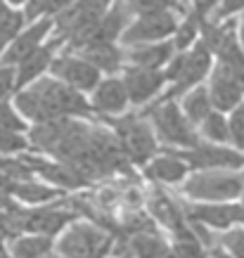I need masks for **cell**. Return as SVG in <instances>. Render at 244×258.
I'll return each mask as SVG.
<instances>
[{
  "label": "cell",
  "mask_w": 244,
  "mask_h": 258,
  "mask_svg": "<svg viewBox=\"0 0 244 258\" xmlns=\"http://www.w3.org/2000/svg\"><path fill=\"white\" fill-rule=\"evenodd\" d=\"M59 47H62V40L57 38V36H52V40H45V43L40 47H36L26 59H22V62L17 64L15 67V90L29 86L31 81L40 79V76L50 69V62L55 59Z\"/></svg>",
  "instance_id": "obj_19"
},
{
  "label": "cell",
  "mask_w": 244,
  "mask_h": 258,
  "mask_svg": "<svg viewBox=\"0 0 244 258\" xmlns=\"http://www.w3.org/2000/svg\"><path fill=\"white\" fill-rule=\"evenodd\" d=\"M22 159L31 166L33 173H38L40 180H45L47 185L62 189V192L64 189H69V192H74V189H86L93 185V182L88 178H83L76 168H71V166L62 164V161H55V159L47 161V159L29 157V154H22Z\"/></svg>",
  "instance_id": "obj_16"
},
{
  "label": "cell",
  "mask_w": 244,
  "mask_h": 258,
  "mask_svg": "<svg viewBox=\"0 0 244 258\" xmlns=\"http://www.w3.org/2000/svg\"><path fill=\"white\" fill-rule=\"evenodd\" d=\"M128 10L135 15H142V12H161V10H171V12H178V15H185L188 10L182 5V0H126Z\"/></svg>",
  "instance_id": "obj_29"
},
{
  "label": "cell",
  "mask_w": 244,
  "mask_h": 258,
  "mask_svg": "<svg viewBox=\"0 0 244 258\" xmlns=\"http://www.w3.org/2000/svg\"><path fill=\"white\" fill-rule=\"evenodd\" d=\"M213 57H216V67H211L209 71L206 90L213 109L228 114L244 100V50L239 40L232 38Z\"/></svg>",
  "instance_id": "obj_3"
},
{
  "label": "cell",
  "mask_w": 244,
  "mask_h": 258,
  "mask_svg": "<svg viewBox=\"0 0 244 258\" xmlns=\"http://www.w3.org/2000/svg\"><path fill=\"white\" fill-rule=\"evenodd\" d=\"M15 95V67L0 64V100H8Z\"/></svg>",
  "instance_id": "obj_34"
},
{
  "label": "cell",
  "mask_w": 244,
  "mask_h": 258,
  "mask_svg": "<svg viewBox=\"0 0 244 258\" xmlns=\"http://www.w3.org/2000/svg\"><path fill=\"white\" fill-rule=\"evenodd\" d=\"M145 209L152 216V220L157 223V227L168 230L171 239L168 242H192L197 239L192 223L188 220L185 211H182V202L171 192H166L164 185L152 182L145 185Z\"/></svg>",
  "instance_id": "obj_8"
},
{
  "label": "cell",
  "mask_w": 244,
  "mask_h": 258,
  "mask_svg": "<svg viewBox=\"0 0 244 258\" xmlns=\"http://www.w3.org/2000/svg\"><path fill=\"white\" fill-rule=\"evenodd\" d=\"M90 109L100 118L118 116L128 109V93L124 88L121 76H109V79H100V83L90 90Z\"/></svg>",
  "instance_id": "obj_17"
},
{
  "label": "cell",
  "mask_w": 244,
  "mask_h": 258,
  "mask_svg": "<svg viewBox=\"0 0 244 258\" xmlns=\"http://www.w3.org/2000/svg\"><path fill=\"white\" fill-rule=\"evenodd\" d=\"M244 12V0H218V5L213 8V12L206 19L211 22H223V19H232L235 15Z\"/></svg>",
  "instance_id": "obj_33"
},
{
  "label": "cell",
  "mask_w": 244,
  "mask_h": 258,
  "mask_svg": "<svg viewBox=\"0 0 244 258\" xmlns=\"http://www.w3.org/2000/svg\"><path fill=\"white\" fill-rule=\"evenodd\" d=\"M10 197L17 204L24 206H38V204H47L52 199L64 197L62 189L47 185L45 180H36V178H24V180H12L10 182Z\"/></svg>",
  "instance_id": "obj_22"
},
{
  "label": "cell",
  "mask_w": 244,
  "mask_h": 258,
  "mask_svg": "<svg viewBox=\"0 0 244 258\" xmlns=\"http://www.w3.org/2000/svg\"><path fill=\"white\" fill-rule=\"evenodd\" d=\"M29 152V140L24 133H12V131H0V157H17Z\"/></svg>",
  "instance_id": "obj_32"
},
{
  "label": "cell",
  "mask_w": 244,
  "mask_h": 258,
  "mask_svg": "<svg viewBox=\"0 0 244 258\" xmlns=\"http://www.w3.org/2000/svg\"><path fill=\"white\" fill-rule=\"evenodd\" d=\"M0 258H10V256H8V251H5V249H0Z\"/></svg>",
  "instance_id": "obj_40"
},
{
  "label": "cell",
  "mask_w": 244,
  "mask_h": 258,
  "mask_svg": "<svg viewBox=\"0 0 244 258\" xmlns=\"http://www.w3.org/2000/svg\"><path fill=\"white\" fill-rule=\"evenodd\" d=\"M211 59H213V55L209 52V47L197 38L195 45L190 47V50H185V62H182V69H180V74H178V79L173 81V86L168 88L166 93L159 95L157 100H152V102L178 100L182 93H188L190 88L199 86V83L209 76V71H211ZM145 107H147V104H145Z\"/></svg>",
  "instance_id": "obj_11"
},
{
  "label": "cell",
  "mask_w": 244,
  "mask_h": 258,
  "mask_svg": "<svg viewBox=\"0 0 244 258\" xmlns=\"http://www.w3.org/2000/svg\"><path fill=\"white\" fill-rule=\"evenodd\" d=\"M173 52L175 50L171 40L128 45L124 47V64H128V67H145V69H164V64L173 57Z\"/></svg>",
  "instance_id": "obj_21"
},
{
  "label": "cell",
  "mask_w": 244,
  "mask_h": 258,
  "mask_svg": "<svg viewBox=\"0 0 244 258\" xmlns=\"http://www.w3.org/2000/svg\"><path fill=\"white\" fill-rule=\"evenodd\" d=\"M116 237L88 218H76L55 237V258H107Z\"/></svg>",
  "instance_id": "obj_4"
},
{
  "label": "cell",
  "mask_w": 244,
  "mask_h": 258,
  "mask_svg": "<svg viewBox=\"0 0 244 258\" xmlns=\"http://www.w3.org/2000/svg\"><path fill=\"white\" fill-rule=\"evenodd\" d=\"M178 100H180L178 104H180L182 114L188 116V121L195 125V128H197V125L204 121L209 111H213L211 97H209V90H206L204 83H199V86H195V88H190L188 93H182Z\"/></svg>",
  "instance_id": "obj_24"
},
{
  "label": "cell",
  "mask_w": 244,
  "mask_h": 258,
  "mask_svg": "<svg viewBox=\"0 0 244 258\" xmlns=\"http://www.w3.org/2000/svg\"><path fill=\"white\" fill-rule=\"evenodd\" d=\"M55 237L47 235H31L24 232L5 242V251L10 258H52Z\"/></svg>",
  "instance_id": "obj_23"
},
{
  "label": "cell",
  "mask_w": 244,
  "mask_h": 258,
  "mask_svg": "<svg viewBox=\"0 0 244 258\" xmlns=\"http://www.w3.org/2000/svg\"><path fill=\"white\" fill-rule=\"evenodd\" d=\"M182 161L190 166V171H211V168H244V152L232 145H216V142L199 140L190 149H175Z\"/></svg>",
  "instance_id": "obj_10"
},
{
  "label": "cell",
  "mask_w": 244,
  "mask_h": 258,
  "mask_svg": "<svg viewBox=\"0 0 244 258\" xmlns=\"http://www.w3.org/2000/svg\"><path fill=\"white\" fill-rule=\"evenodd\" d=\"M24 26H26V19H24L22 8L10 5L8 0H0V52Z\"/></svg>",
  "instance_id": "obj_25"
},
{
  "label": "cell",
  "mask_w": 244,
  "mask_h": 258,
  "mask_svg": "<svg viewBox=\"0 0 244 258\" xmlns=\"http://www.w3.org/2000/svg\"><path fill=\"white\" fill-rule=\"evenodd\" d=\"M213 239L235 258H244V227L235 225L230 230H223V232H213Z\"/></svg>",
  "instance_id": "obj_30"
},
{
  "label": "cell",
  "mask_w": 244,
  "mask_h": 258,
  "mask_svg": "<svg viewBox=\"0 0 244 258\" xmlns=\"http://www.w3.org/2000/svg\"><path fill=\"white\" fill-rule=\"evenodd\" d=\"M142 168H145L147 180L168 185V187H178L190 173V166L182 161V157L175 149H159V154H154Z\"/></svg>",
  "instance_id": "obj_18"
},
{
  "label": "cell",
  "mask_w": 244,
  "mask_h": 258,
  "mask_svg": "<svg viewBox=\"0 0 244 258\" xmlns=\"http://www.w3.org/2000/svg\"><path fill=\"white\" fill-rule=\"evenodd\" d=\"M182 202V211L188 216L190 223H199V225L209 227L213 232H223L235 225L244 227V209L239 202H223V204H206V202Z\"/></svg>",
  "instance_id": "obj_12"
},
{
  "label": "cell",
  "mask_w": 244,
  "mask_h": 258,
  "mask_svg": "<svg viewBox=\"0 0 244 258\" xmlns=\"http://www.w3.org/2000/svg\"><path fill=\"white\" fill-rule=\"evenodd\" d=\"M202 258H235V256L228 253V251L223 249V246H218V244H211V246H206L204 249V256Z\"/></svg>",
  "instance_id": "obj_36"
},
{
  "label": "cell",
  "mask_w": 244,
  "mask_h": 258,
  "mask_svg": "<svg viewBox=\"0 0 244 258\" xmlns=\"http://www.w3.org/2000/svg\"><path fill=\"white\" fill-rule=\"evenodd\" d=\"M29 123L19 116L15 104L8 100H0V131H12V133H26Z\"/></svg>",
  "instance_id": "obj_31"
},
{
  "label": "cell",
  "mask_w": 244,
  "mask_h": 258,
  "mask_svg": "<svg viewBox=\"0 0 244 258\" xmlns=\"http://www.w3.org/2000/svg\"><path fill=\"white\" fill-rule=\"evenodd\" d=\"M52 17H40L31 26H24L15 38L8 43V47L0 52V64L5 67H17V64L26 59L36 47H40L47 40V36H52Z\"/></svg>",
  "instance_id": "obj_15"
},
{
  "label": "cell",
  "mask_w": 244,
  "mask_h": 258,
  "mask_svg": "<svg viewBox=\"0 0 244 258\" xmlns=\"http://www.w3.org/2000/svg\"><path fill=\"white\" fill-rule=\"evenodd\" d=\"M50 76L57 81H62L64 86L74 88V90H79V93H90L100 79H102V74L95 69L90 62H86L81 55L76 52H64V55L57 57L50 62Z\"/></svg>",
  "instance_id": "obj_13"
},
{
  "label": "cell",
  "mask_w": 244,
  "mask_h": 258,
  "mask_svg": "<svg viewBox=\"0 0 244 258\" xmlns=\"http://www.w3.org/2000/svg\"><path fill=\"white\" fill-rule=\"evenodd\" d=\"M142 114L147 116L159 145L164 149H190L202 140L199 131L182 114L178 100L152 102L142 109Z\"/></svg>",
  "instance_id": "obj_7"
},
{
  "label": "cell",
  "mask_w": 244,
  "mask_h": 258,
  "mask_svg": "<svg viewBox=\"0 0 244 258\" xmlns=\"http://www.w3.org/2000/svg\"><path fill=\"white\" fill-rule=\"evenodd\" d=\"M199 138L206 142H216V145H230V133H228V116L223 111L213 109L206 114V118L197 125Z\"/></svg>",
  "instance_id": "obj_26"
},
{
  "label": "cell",
  "mask_w": 244,
  "mask_h": 258,
  "mask_svg": "<svg viewBox=\"0 0 244 258\" xmlns=\"http://www.w3.org/2000/svg\"><path fill=\"white\" fill-rule=\"evenodd\" d=\"M242 168H211V171H190L188 178L178 185V192L188 202L223 204L237 202L242 195Z\"/></svg>",
  "instance_id": "obj_5"
},
{
  "label": "cell",
  "mask_w": 244,
  "mask_h": 258,
  "mask_svg": "<svg viewBox=\"0 0 244 258\" xmlns=\"http://www.w3.org/2000/svg\"><path fill=\"white\" fill-rule=\"evenodd\" d=\"M76 55H81L100 74H107V76H114L124 69V47L111 40H90L81 50H76Z\"/></svg>",
  "instance_id": "obj_20"
},
{
  "label": "cell",
  "mask_w": 244,
  "mask_h": 258,
  "mask_svg": "<svg viewBox=\"0 0 244 258\" xmlns=\"http://www.w3.org/2000/svg\"><path fill=\"white\" fill-rule=\"evenodd\" d=\"M121 81L128 93V104L133 107H145L154 97L164 93L166 79L161 69H145V67H128L124 64L121 69Z\"/></svg>",
  "instance_id": "obj_14"
},
{
  "label": "cell",
  "mask_w": 244,
  "mask_h": 258,
  "mask_svg": "<svg viewBox=\"0 0 244 258\" xmlns=\"http://www.w3.org/2000/svg\"><path fill=\"white\" fill-rule=\"evenodd\" d=\"M15 109L26 123H43L52 118H90L93 109L88 97L57 79H36L29 86L15 90Z\"/></svg>",
  "instance_id": "obj_2"
},
{
  "label": "cell",
  "mask_w": 244,
  "mask_h": 258,
  "mask_svg": "<svg viewBox=\"0 0 244 258\" xmlns=\"http://www.w3.org/2000/svg\"><path fill=\"white\" fill-rule=\"evenodd\" d=\"M237 40H239V45L244 50V12H242V19L237 22Z\"/></svg>",
  "instance_id": "obj_37"
},
{
  "label": "cell",
  "mask_w": 244,
  "mask_h": 258,
  "mask_svg": "<svg viewBox=\"0 0 244 258\" xmlns=\"http://www.w3.org/2000/svg\"><path fill=\"white\" fill-rule=\"evenodd\" d=\"M178 19H180V15L171 12V10L135 15L124 29V33H121L118 45L128 47V45H140V43H154V40L171 38L175 26H178Z\"/></svg>",
  "instance_id": "obj_9"
},
{
  "label": "cell",
  "mask_w": 244,
  "mask_h": 258,
  "mask_svg": "<svg viewBox=\"0 0 244 258\" xmlns=\"http://www.w3.org/2000/svg\"><path fill=\"white\" fill-rule=\"evenodd\" d=\"M242 175H244V168H242ZM239 206L244 209V185H242V195H239Z\"/></svg>",
  "instance_id": "obj_39"
},
{
  "label": "cell",
  "mask_w": 244,
  "mask_h": 258,
  "mask_svg": "<svg viewBox=\"0 0 244 258\" xmlns=\"http://www.w3.org/2000/svg\"><path fill=\"white\" fill-rule=\"evenodd\" d=\"M192 3H195V0H192Z\"/></svg>",
  "instance_id": "obj_41"
},
{
  "label": "cell",
  "mask_w": 244,
  "mask_h": 258,
  "mask_svg": "<svg viewBox=\"0 0 244 258\" xmlns=\"http://www.w3.org/2000/svg\"><path fill=\"white\" fill-rule=\"evenodd\" d=\"M107 258H135L131 251H121V253H109Z\"/></svg>",
  "instance_id": "obj_38"
},
{
  "label": "cell",
  "mask_w": 244,
  "mask_h": 258,
  "mask_svg": "<svg viewBox=\"0 0 244 258\" xmlns=\"http://www.w3.org/2000/svg\"><path fill=\"white\" fill-rule=\"evenodd\" d=\"M216 5H218V0H195V10H192V12H197L202 19H206V17L213 12Z\"/></svg>",
  "instance_id": "obj_35"
},
{
  "label": "cell",
  "mask_w": 244,
  "mask_h": 258,
  "mask_svg": "<svg viewBox=\"0 0 244 258\" xmlns=\"http://www.w3.org/2000/svg\"><path fill=\"white\" fill-rule=\"evenodd\" d=\"M199 22H202V17L197 12H190V15H185V19H178V26H175V31H173V40H171L175 52L190 50V47L197 43Z\"/></svg>",
  "instance_id": "obj_27"
},
{
  "label": "cell",
  "mask_w": 244,
  "mask_h": 258,
  "mask_svg": "<svg viewBox=\"0 0 244 258\" xmlns=\"http://www.w3.org/2000/svg\"><path fill=\"white\" fill-rule=\"evenodd\" d=\"M74 0H29L22 8L26 22H36L40 17H57L69 8Z\"/></svg>",
  "instance_id": "obj_28"
},
{
  "label": "cell",
  "mask_w": 244,
  "mask_h": 258,
  "mask_svg": "<svg viewBox=\"0 0 244 258\" xmlns=\"http://www.w3.org/2000/svg\"><path fill=\"white\" fill-rule=\"evenodd\" d=\"M26 140L29 149L76 168L93 185L111 175H135L114 131L86 118L67 116L31 123L26 128Z\"/></svg>",
  "instance_id": "obj_1"
},
{
  "label": "cell",
  "mask_w": 244,
  "mask_h": 258,
  "mask_svg": "<svg viewBox=\"0 0 244 258\" xmlns=\"http://www.w3.org/2000/svg\"><path fill=\"white\" fill-rule=\"evenodd\" d=\"M104 121L114 131L118 145H121L124 154H126L133 168H142L154 154H159L161 145H159L157 135H154L150 121L142 111H133V114L124 111V114L109 116Z\"/></svg>",
  "instance_id": "obj_6"
}]
</instances>
